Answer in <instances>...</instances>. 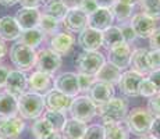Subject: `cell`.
Listing matches in <instances>:
<instances>
[{
  "label": "cell",
  "mask_w": 160,
  "mask_h": 139,
  "mask_svg": "<svg viewBox=\"0 0 160 139\" xmlns=\"http://www.w3.org/2000/svg\"><path fill=\"white\" fill-rule=\"evenodd\" d=\"M118 2H121V3H124V4H128V6H135L139 0H118Z\"/></svg>",
  "instance_id": "52"
},
{
  "label": "cell",
  "mask_w": 160,
  "mask_h": 139,
  "mask_svg": "<svg viewBox=\"0 0 160 139\" xmlns=\"http://www.w3.org/2000/svg\"><path fill=\"white\" fill-rule=\"evenodd\" d=\"M46 0H18L21 8H36L38 10L42 4H45Z\"/></svg>",
  "instance_id": "44"
},
{
  "label": "cell",
  "mask_w": 160,
  "mask_h": 139,
  "mask_svg": "<svg viewBox=\"0 0 160 139\" xmlns=\"http://www.w3.org/2000/svg\"><path fill=\"white\" fill-rule=\"evenodd\" d=\"M146 53H148L146 49L139 47L132 50V54H131V61H130L131 70L141 74V75H145V74L150 72L149 66H148V60H146Z\"/></svg>",
  "instance_id": "24"
},
{
  "label": "cell",
  "mask_w": 160,
  "mask_h": 139,
  "mask_svg": "<svg viewBox=\"0 0 160 139\" xmlns=\"http://www.w3.org/2000/svg\"><path fill=\"white\" fill-rule=\"evenodd\" d=\"M45 36L46 35L42 32V31H39L38 28H35V29L22 31V33H21L20 41L18 42L24 43V45L29 46V47H32V49H36L42 42L45 41Z\"/></svg>",
  "instance_id": "30"
},
{
  "label": "cell",
  "mask_w": 160,
  "mask_h": 139,
  "mask_svg": "<svg viewBox=\"0 0 160 139\" xmlns=\"http://www.w3.org/2000/svg\"><path fill=\"white\" fill-rule=\"evenodd\" d=\"M82 139H104V128L100 124H92L87 127Z\"/></svg>",
  "instance_id": "36"
},
{
  "label": "cell",
  "mask_w": 160,
  "mask_h": 139,
  "mask_svg": "<svg viewBox=\"0 0 160 139\" xmlns=\"http://www.w3.org/2000/svg\"><path fill=\"white\" fill-rule=\"evenodd\" d=\"M120 29H121V33H122V36H124L125 43L130 45L131 42H134L135 39H137V36H135L134 31H132V28L130 25V21H128V22H122L121 27H120Z\"/></svg>",
  "instance_id": "41"
},
{
  "label": "cell",
  "mask_w": 160,
  "mask_h": 139,
  "mask_svg": "<svg viewBox=\"0 0 160 139\" xmlns=\"http://www.w3.org/2000/svg\"><path fill=\"white\" fill-rule=\"evenodd\" d=\"M104 139H130V131L122 122L117 124H103Z\"/></svg>",
  "instance_id": "29"
},
{
  "label": "cell",
  "mask_w": 160,
  "mask_h": 139,
  "mask_svg": "<svg viewBox=\"0 0 160 139\" xmlns=\"http://www.w3.org/2000/svg\"><path fill=\"white\" fill-rule=\"evenodd\" d=\"M114 86L110 85L106 82H100V81H95V83L91 86V89L88 91L87 96L92 100V103L96 107L102 106V104L107 103L109 100H112L114 97Z\"/></svg>",
  "instance_id": "12"
},
{
  "label": "cell",
  "mask_w": 160,
  "mask_h": 139,
  "mask_svg": "<svg viewBox=\"0 0 160 139\" xmlns=\"http://www.w3.org/2000/svg\"><path fill=\"white\" fill-rule=\"evenodd\" d=\"M18 0H0V4L4 6V7H11V6L17 4Z\"/></svg>",
  "instance_id": "50"
},
{
  "label": "cell",
  "mask_w": 160,
  "mask_h": 139,
  "mask_svg": "<svg viewBox=\"0 0 160 139\" xmlns=\"http://www.w3.org/2000/svg\"><path fill=\"white\" fill-rule=\"evenodd\" d=\"M75 45V38L70 32H58L50 39V47L58 56H67Z\"/></svg>",
  "instance_id": "19"
},
{
  "label": "cell",
  "mask_w": 160,
  "mask_h": 139,
  "mask_svg": "<svg viewBox=\"0 0 160 139\" xmlns=\"http://www.w3.org/2000/svg\"><path fill=\"white\" fill-rule=\"evenodd\" d=\"M63 25L70 33H79L88 27V15L81 8L68 10L63 20Z\"/></svg>",
  "instance_id": "13"
},
{
  "label": "cell",
  "mask_w": 160,
  "mask_h": 139,
  "mask_svg": "<svg viewBox=\"0 0 160 139\" xmlns=\"http://www.w3.org/2000/svg\"><path fill=\"white\" fill-rule=\"evenodd\" d=\"M78 45L81 46L85 52H99V49L103 46L102 32L87 27L82 32H79Z\"/></svg>",
  "instance_id": "17"
},
{
  "label": "cell",
  "mask_w": 160,
  "mask_h": 139,
  "mask_svg": "<svg viewBox=\"0 0 160 139\" xmlns=\"http://www.w3.org/2000/svg\"><path fill=\"white\" fill-rule=\"evenodd\" d=\"M139 139H155V138H152V137H149V135H145V137H141Z\"/></svg>",
  "instance_id": "54"
},
{
  "label": "cell",
  "mask_w": 160,
  "mask_h": 139,
  "mask_svg": "<svg viewBox=\"0 0 160 139\" xmlns=\"http://www.w3.org/2000/svg\"><path fill=\"white\" fill-rule=\"evenodd\" d=\"M48 139H64L63 135H61V132H54L52 137H49Z\"/></svg>",
  "instance_id": "53"
},
{
  "label": "cell",
  "mask_w": 160,
  "mask_h": 139,
  "mask_svg": "<svg viewBox=\"0 0 160 139\" xmlns=\"http://www.w3.org/2000/svg\"><path fill=\"white\" fill-rule=\"evenodd\" d=\"M79 8H81V11H84L87 15H89V14L93 13V11H96L99 7H98V4H96L95 0H84Z\"/></svg>",
  "instance_id": "43"
},
{
  "label": "cell",
  "mask_w": 160,
  "mask_h": 139,
  "mask_svg": "<svg viewBox=\"0 0 160 139\" xmlns=\"http://www.w3.org/2000/svg\"><path fill=\"white\" fill-rule=\"evenodd\" d=\"M18 114V99L7 92H0V120L15 117Z\"/></svg>",
  "instance_id": "23"
},
{
  "label": "cell",
  "mask_w": 160,
  "mask_h": 139,
  "mask_svg": "<svg viewBox=\"0 0 160 139\" xmlns=\"http://www.w3.org/2000/svg\"><path fill=\"white\" fill-rule=\"evenodd\" d=\"M52 85H53L52 75L42 72V71L36 70L28 77V88L33 93H38L43 96L49 91H52Z\"/></svg>",
  "instance_id": "18"
},
{
  "label": "cell",
  "mask_w": 160,
  "mask_h": 139,
  "mask_svg": "<svg viewBox=\"0 0 160 139\" xmlns=\"http://www.w3.org/2000/svg\"><path fill=\"white\" fill-rule=\"evenodd\" d=\"M31 132H32L35 139H48L56 131H54L53 127L49 124L45 118H38L32 124V127H31Z\"/></svg>",
  "instance_id": "31"
},
{
  "label": "cell",
  "mask_w": 160,
  "mask_h": 139,
  "mask_svg": "<svg viewBox=\"0 0 160 139\" xmlns=\"http://www.w3.org/2000/svg\"><path fill=\"white\" fill-rule=\"evenodd\" d=\"M106 64V58L100 52H84L78 54L75 61L78 74H87V75H96L100 68Z\"/></svg>",
  "instance_id": "5"
},
{
  "label": "cell",
  "mask_w": 160,
  "mask_h": 139,
  "mask_svg": "<svg viewBox=\"0 0 160 139\" xmlns=\"http://www.w3.org/2000/svg\"><path fill=\"white\" fill-rule=\"evenodd\" d=\"M58 28H60V21H57L56 18L49 17L46 14L41 15V20L38 24V29L42 31L45 35H52L54 36L56 33H58Z\"/></svg>",
  "instance_id": "33"
},
{
  "label": "cell",
  "mask_w": 160,
  "mask_h": 139,
  "mask_svg": "<svg viewBox=\"0 0 160 139\" xmlns=\"http://www.w3.org/2000/svg\"><path fill=\"white\" fill-rule=\"evenodd\" d=\"M87 127L88 125L85 122L70 118L67 120L66 125L61 129V135H63L64 139H82L85 131H87Z\"/></svg>",
  "instance_id": "25"
},
{
  "label": "cell",
  "mask_w": 160,
  "mask_h": 139,
  "mask_svg": "<svg viewBox=\"0 0 160 139\" xmlns=\"http://www.w3.org/2000/svg\"><path fill=\"white\" fill-rule=\"evenodd\" d=\"M96 78L93 75H87V74H78V83H79V92H87L91 89V86L95 83Z\"/></svg>",
  "instance_id": "39"
},
{
  "label": "cell",
  "mask_w": 160,
  "mask_h": 139,
  "mask_svg": "<svg viewBox=\"0 0 160 139\" xmlns=\"http://www.w3.org/2000/svg\"><path fill=\"white\" fill-rule=\"evenodd\" d=\"M121 74H122L121 70L117 68L116 66H113V64H110L109 61H107L102 68H100L99 72L95 75V78H96V81L106 82V83H110V85L114 86L116 83H118L120 78H121Z\"/></svg>",
  "instance_id": "26"
},
{
  "label": "cell",
  "mask_w": 160,
  "mask_h": 139,
  "mask_svg": "<svg viewBox=\"0 0 160 139\" xmlns=\"http://www.w3.org/2000/svg\"><path fill=\"white\" fill-rule=\"evenodd\" d=\"M132 11H134V6H128L124 4L121 2H117L112 8H110V13H112L113 18L118 22H127L128 20H131L132 17Z\"/></svg>",
  "instance_id": "32"
},
{
  "label": "cell",
  "mask_w": 160,
  "mask_h": 139,
  "mask_svg": "<svg viewBox=\"0 0 160 139\" xmlns=\"http://www.w3.org/2000/svg\"><path fill=\"white\" fill-rule=\"evenodd\" d=\"M138 4L142 14L153 20H160V0H139Z\"/></svg>",
  "instance_id": "35"
},
{
  "label": "cell",
  "mask_w": 160,
  "mask_h": 139,
  "mask_svg": "<svg viewBox=\"0 0 160 139\" xmlns=\"http://www.w3.org/2000/svg\"><path fill=\"white\" fill-rule=\"evenodd\" d=\"M35 67L38 71L52 75V74L57 72L61 67V57L57 53H54L52 49H42L36 53Z\"/></svg>",
  "instance_id": "7"
},
{
  "label": "cell",
  "mask_w": 160,
  "mask_h": 139,
  "mask_svg": "<svg viewBox=\"0 0 160 139\" xmlns=\"http://www.w3.org/2000/svg\"><path fill=\"white\" fill-rule=\"evenodd\" d=\"M43 118L49 122L53 129L56 132H61L63 127L66 125L67 122V117H66V113H61V111H52V110H48L43 113Z\"/></svg>",
  "instance_id": "34"
},
{
  "label": "cell",
  "mask_w": 160,
  "mask_h": 139,
  "mask_svg": "<svg viewBox=\"0 0 160 139\" xmlns=\"http://www.w3.org/2000/svg\"><path fill=\"white\" fill-rule=\"evenodd\" d=\"M68 10H74V8H79L84 0H61Z\"/></svg>",
  "instance_id": "49"
},
{
  "label": "cell",
  "mask_w": 160,
  "mask_h": 139,
  "mask_svg": "<svg viewBox=\"0 0 160 139\" xmlns=\"http://www.w3.org/2000/svg\"><path fill=\"white\" fill-rule=\"evenodd\" d=\"M146 60H148V66H149L150 72L160 70V52L159 50H152V49L148 50Z\"/></svg>",
  "instance_id": "38"
},
{
  "label": "cell",
  "mask_w": 160,
  "mask_h": 139,
  "mask_svg": "<svg viewBox=\"0 0 160 139\" xmlns=\"http://www.w3.org/2000/svg\"><path fill=\"white\" fill-rule=\"evenodd\" d=\"M102 39H103V46L107 50L124 43V36L121 33V29H120V27H114V25H112L110 28H107L106 31H103Z\"/></svg>",
  "instance_id": "27"
},
{
  "label": "cell",
  "mask_w": 160,
  "mask_h": 139,
  "mask_svg": "<svg viewBox=\"0 0 160 139\" xmlns=\"http://www.w3.org/2000/svg\"><path fill=\"white\" fill-rule=\"evenodd\" d=\"M71 103H72V97L66 96L64 93L58 92L57 89H52L45 95V106L48 110L66 113L67 110H70Z\"/></svg>",
  "instance_id": "16"
},
{
  "label": "cell",
  "mask_w": 160,
  "mask_h": 139,
  "mask_svg": "<svg viewBox=\"0 0 160 139\" xmlns=\"http://www.w3.org/2000/svg\"><path fill=\"white\" fill-rule=\"evenodd\" d=\"M46 109L45 96L27 92L18 97V114L22 120H38Z\"/></svg>",
  "instance_id": "3"
},
{
  "label": "cell",
  "mask_w": 160,
  "mask_h": 139,
  "mask_svg": "<svg viewBox=\"0 0 160 139\" xmlns=\"http://www.w3.org/2000/svg\"><path fill=\"white\" fill-rule=\"evenodd\" d=\"M113 22H114V18L107 8H98L96 11L88 15V28H92L99 32H103L107 28H110Z\"/></svg>",
  "instance_id": "20"
},
{
  "label": "cell",
  "mask_w": 160,
  "mask_h": 139,
  "mask_svg": "<svg viewBox=\"0 0 160 139\" xmlns=\"http://www.w3.org/2000/svg\"><path fill=\"white\" fill-rule=\"evenodd\" d=\"M41 15H42V13L39 10H36V8H20L14 18L18 22L21 29L28 31V29H35V28H38Z\"/></svg>",
  "instance_id": "21"
},
{
  "label": "cell",
  "mask_w": 160,
  "mask_h": 139,
  "mask_svg": "<svg viewBox=\"0 0 160 139\" xmlns=\"http://www.w3.org/2000/svg\"><path fill=\"white\" fill-rule=\"evenodd\" d=\"M149 45L152 50H159L160 52V27L155 29V32L150 35L149 38Z\"/></svg>",
  "instance_id": "42"
},
{
  "label": "cell",
  "mask_w": 160,
  "mask_h": 139,
  "mask_svg": "<svg viewBox=\"0 0 160 139\" xmlns=\"http://www.w3.org/2000/svg\"><path fill=\"white\" fill-rule=\"evenodd\" d=\"M36 53L38 52L35 49L29 47L21 42H15L10 49V60L14 64V67H17V70L27 72L35 67Z\"/></svg>",
  "instance_id": "4"
},
{
  "label": "cell",
  "mask_w": 160,
  "mask_h": 139,
  "mask_svg": "<svg viewBox=\"0 0 160 139\" xmlns=\"http://www.w3.org/2000/svg\"><path fill=\"white\" fill-rule=\"evenodd\" d=\"M25 122L21 117H10L0 120V139H17L22 134Z\"/></svg>",
  "instance_id": "15"
},
{
  "label": "cell",
  "mask_w": 160,
  "mask_h": 139,
  "mask_svg": "<svg viewBox=\"0 0 160 139\" xmlns=\"http://www.w3.org/2000/svg\"><path fill=\"white\" fill-rule=\"evenodd\" d=\"M95 2H96L99 8H107V10H110L118 0H95Z\"/></svg>",
  "instance_id": "48"
},
{
  "label": "cell",
  "mask_w": 160,
  "mask_h": 139,
  "mask_svg": "<svg viewBox=\"0 0 160 139\" xmlns=\"http://www.w3.org/2000/svg\"><path fill=\"white\" fill-rule=\"evenodd\" d=\"M143 79V75L135 72V71H124L121 74V78L118 81V89L121 93H124L128 97H137L139 96V83Z\"/></svg>",
  "instance_id": "11"
},
{
  "label": "cell",
  "mask_w": 160,
  "mask_h": 139,
  "mask_svg": "<svg viewBox=\"0 0 160 139\" xmlns=\"http://www.w3.org/2000/svg\"><path fill=\"white\" fill-rule=\"evenodd\" d=\"M148 79H149V81L156 86V89H158V93H160V70H156V71H152V72H149V77H148Z\"/></svg>",
  "instance_id": "46"
},
{
  "label": "cell",
  "mask_w": 160,
  "mask_h": 139,
  "mask_svg": "<svg viewBox=\"0 0 160 139\" xmlns=\"http://www.w3.org/2000/svg\"><path fill=\"white\" fill-rule=\"evenodd\" d=\"M130 25L137 38H150V35L158 28L156 20H153V18L148 17L142 13L132 15L130 20Z\"/></svg>",
  "instance_id": "10"
},
{
  "label": "cell",
  "mask_w": 160,
  "mask_h": 139,
  "mask_svg": "<svg viewBox=\"0 0 160 139\" xmlns=\"http://www.w3.org/2000/svg\"><path fill=\"white\" fill-rule=\"evenodd\" d=\"M21 33H22V29L20 28L14 17L6 15V17L0 18V39L17 41V39H20Z\"/></svg>",
  "instance_id": "22"
},
{
  "label": "cell",
  "mask_w": 160,
  "mask_h": 139,
  "mask_svg": "<svg viewBox=\"0 0 160 139\" xmlns=\"http://www.w3.org/2000/svg\"><path fill=\"white\" fill-rule=\"evenodd\" d=\"M153 118H155L153 114L145 107H134L128 111L125 125H127L130 134H134L137 137H145L149 134Z\"/></svg>",
  "instance_id": "1"
},
{
  "label": "cell",
  "mask_w": 160,
  "mask_h": 139,
  "mask_svg": "<svg viewBox=\"0 0 160 139\" xmlns=\"http://www.w3.org/2000/svg\"><path fill=\"white\" fill-rule=\"evenodd\" d=\"M109 53V63L116 66L120 70H125L127 67H130V61H131V54H132V49L128 43H121V45L116 46V47L107 50Z\"/></svg>",
  "instance_id": "14"
},
{
  "label": "cell",
  "mask_w": 160,
  "mask_h": 139,
  "mask_svg": "<svg viewBox=\"0 0 160 139\" xmlns=\"http://www.w3.org/2000/svg\"><path fill=\"white\" fill-rule=\"evenodd\" d=\"M8 72H10V68L7 66H0V89L6 86V81H7Z\"/></svg>",
  "instance_id": "47"
},
{
  "label": "cell",
  "mask_w": 160,
  "mask_h": 139,
  "mask_svg": "<svg viewBox=\"0 0 160 139\" xmlns=\"http://www.w3.org/2000/svg\"><path fill=\"white\" fill-rule=\"evenodd\" d=\"M149 137L155 138V139H160V117H155L152 121V125H150L149 129Z\"/></svg>",
  "instance_id": "45"
},
{
  "label": "cell",
  "mask_w": 160,
  "mask_h": 139,
  "mask_svg": "<svg viewBox=\"0 0 160 139\" xmlns=\"http://www.w3.org/2000/svg\"><path fill=\"white\" fill-rule=\"evenodd\" d=\"M128 102L122 97H113L107 103L98 107V114L103 124H117L122 122L128 114Z\"/></svg>",
  "instance_id": "2"
},
{
  "label": "cell",
  "mask_w": 160,
  "mask_h": 139,
  "mask_svg": "<svg viewBox=\"0 0 160 139\" xmlns=\"http://www.w3.org/2000/svg\"><path fill=\"white\" fill-rule=\"evenodd\" d=\"M67 13H68V8L64 6V3L61 0H48L45 3L43 14L56 18L57 21H63Z\"/></svg>",
  "instance_id": "28"
},
{
  "label": "cell",
  "mask_w": 160,
  "mask_h": 139,
  "mask_svg": "<svg viewBox=\"0 0 160 139\" xmlns=\"http://www.w3.org/2000/svg\"><path fill=\"white\" fill-rule=\"evenodd\" d=\"M54 89L64 93L66 96L77 97L79 95L78 74L75 72H61L54 78Z\"/></svg>",
  "instance_id": "8"
},
{
  "label": "cell",
  "mask_w": 160,
  "mask_h": 139,
  "mask_svg": "<svg viewBox=\"0 0 160 139\" xmlns=\"http://www.w3.org/2000/svg\"><path fill=\"white\" fill-rule=\"evenodd\" d=\"M6 45H4V41L3 39H0V60H3L4 58V56H6Z\"/></svg>",
  "instance_id": "51"
},
{
  "label": "cell",
  "mask_w": 160,
  "mask_h": 139,
  "mask_svg": "<svg viewBox=\"0 0 160 139\" xmlns=\"http://www.w3.org/2000/svg\"><path fill=\"white\" fill-rule=\"evenodd\" d=\"M156 93H158L156 86L153 85V83L150 82L148 78H143L142 81H141V83H139V96L149 99V97L155 96Z\"/></svg>",
  "instance_id": "37"
},
{
  "label": "cell",
  "mask_w": 160,
  "mask_h": 139,
  "mask_svg": "<svg viewBox=\"0 0 160 139\" xmlns=\"http://www.w3.org/2000/svg\"><path fill=\"white\" fill-rule=\"evenodd\" d=\"M148 110L153 114V117H160V93L149 97L148 100Z\"/></svg>",
  "instance_id": "40"
},
{
  "label": "cell",
  "mask_w": 160,
  "mask_h": 139,
  "mask_svg": "<svg viewBox=\"0 0 160 139\" xmlns=\"http://www.w3.org/2000/svg\"><path fill=\"white\" fill-rule=\"evenodd\" d=\"M68 111L71 114V118L87 124V122L92 121L93 117L98 114V107L92 103V100L87 95H82V96H77L72 99Z\"/></svg>",
  "instance_id": "6"
},
{
  "label": "cell",
  "mask_w": 160,
  "mask_h": 139,
  "mask_svg": "<svg viewBox=\"0 0 160 139\" xmlns=\"http://www.w3.org/2000/svg\"><path fill=\"white\" fill-rule=\"evenodd\" d=\"M6 92L10 95H13L14 97H20L24 93H27L28 89V77L25 72L20 70H10L6 81Z\"/></svg>",
  "instance_id": "9"
}]
</instances>
